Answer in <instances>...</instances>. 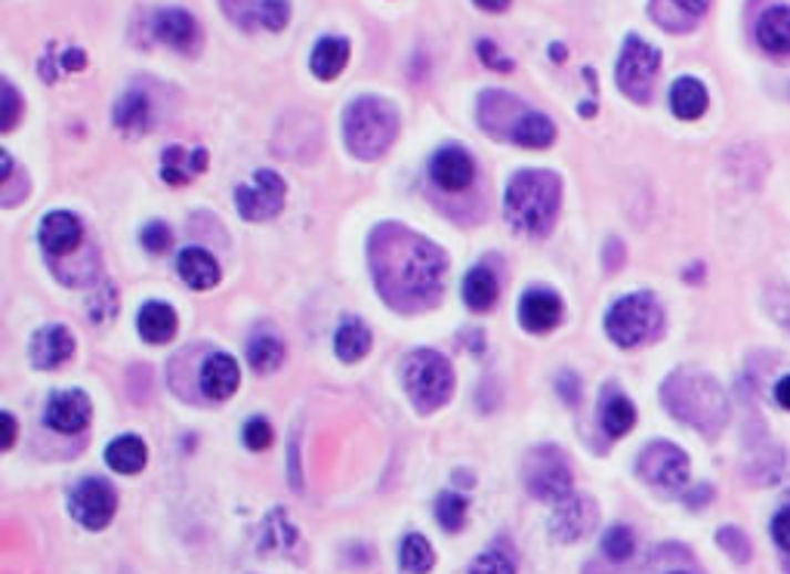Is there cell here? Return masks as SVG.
Wrapping results in <instances>:
<instances>
[{
	"label": "cell",
	"instance_id": "cell-24",
	"mask_svg": "<svg viewBox=\"0 0 790 574\" xmlns=\"http://www.w3.org/2000/svg\"><path fill=\"white\" fill-rule=\"evenodd\" d=\"M710 96H707V86L698 78H679L670 86V109L679 121H698L705 115Z\"/></svg>",
	"mask_w": 790,
	"mask_h": 574
},
{
	"label": "cell",
	"instance_id": "cell-30",
	"mask_svg": "<svg viewBox=\"0 0 790 574\" xmlns=\"http://www.w3.org/2000/svg\"><path fill=\"white\" fill-rule=\"evenodd\" d=\"M497 294H501L497 278L485 266H475L473 273L466 275V281H463V300L475 312H489L491 306L497 303Z\"/></svg>",
	"mask_w": 790,
	"mask_h": 574
},
{
	"label": "cell",
	"instance_id": "cell-13",
	"mask_svg": "<svg viewBox=\"0 0 790 574\" xmlns=\"http://www.w3.org/2000/svg\"><path fill=\"white\" fill-rule=\"evenodd\" d=\"M596 519H599L596 503L584 494H568L550 519V532L560 544H575L596 529Z\"/></svg>",
	"mask_w": 790,
	"mask_h": 574
},
{
	"label": "cell",
	"instance_id": "cell-1",
	"mask_svg": "<svg viewBox=\"0 0 790 574\" xmlns=\"http://www.w3.org/2000/svg\"><path fill=\"white\" fill-rule=\"evenodd\" d=\"M368 259L380 297L404 316L423 312L442 297L448 259L423 235L383 223L368 242Z\"/></svg>",
	"mask_w": 790,
	"mask_h": 574
},
{
	"label": "cell",
	"instance_id": "cell-8",
	"mask_svg": "<svg viewBox=\"0 0 790 574\" xmlns=\"http://www.w3.org/2000/svg\"><path fill=\"white\" fill-rule=\"evenodd\" d=\"M522 479H525L529 494L537 501H565L572 494V482H575L565 451L556 445L534 448L522 463Z\"/></svg>",
	"mask_w": 790,
	"mask_h": 574
},
{
	"label": "cell",
	"instance_id": "cell-44",
	"mask_svg": "<svg viewBox=\"0 0 790 574\" xmlns=\"http://www.w3.org/2000/svg\"><path fill=\"white\" fill-rule=\"evenodd\" d=\"M245 445L254 448V451H266V448L273 445V427L263 417L250 420L245 427Z\"/></svg>",
	"mask_w": 790,
	"mask_h": 574
},
{
	"label": "cell",
	"instance_id": "cell-49",
	"mask_svg": "<svg viewBox=\"0 0 790 574\" xmlns=\"http://www.w3.org/2000/svg\"><path fill=\"white\" fill-rule=\"evenodd\" d=\"M0 423H3V439H0V445L13 448V442H16V420H13V414H0Z\"/></svg>",
	"mask_w": 790,
	"mask_h": 574
},
{
	"label": "cell",
	"instance_id": "cell-12",
	"mask_svg": "<svg viewBox=\"0 0 790 574\" xmlns=\"http://www.w3.org/2000/svg\"><path fill=\"white\" fill-rule=\"evenodd\" d=\"M117 510V494L105 479H84L81 485H74L72 491V516L90 529V532H102Z\"/></svg>",
	"mask_w": 790,
	"mask_h": 574
},
{
	"label": "cell",
	"instance_id": "cell-17",
	"mask_svg": "<svg viewBox=\"0 0 790 574\" xmlns=\"http://www.w3.org/2000/svg\"><path fill=\"white\" fill-rule=\"evenodd\" d=\"M93 404L81 389H65L47 404V423L57 432H81L90 423Z\"/></svg>",
	"mask_w": 790,
	"mask_h": 574
},
{
	"label": "cell",
	"instance_id": "cell-40",
	"mask_svg": "<svg viewBox=\"0 0 790 574\" xmlns=\"http://www.w3.org/2000/svg\"><path fill=\"white\" fill-rule=\"evenodd\" d=\"M0 100H3V109H0V130L10 133V130L19 124V117H22V112H25V105H22V100H19V93H16V86L10 84V81L0 84Z\"/></svg>",
	"mask_w": 790,
	"mask_h": 574
},
{
	"label": "cell",
	"instance_id": "cell-4",
	"mask_svg": "<svg viewBox=\"0 0 790 574\" xmlns=\"http://www.w3.org/2000/svg\"><path fill=\"white\" fill-rule=\"evenodd\" d=\"M562 207V180L550 171H522L506 188L510 226L532 238H544L553 229Z\"/></svg>",
	"mask_w": 790,
	"mask_h": 574
},
{
	"label": "cell",
	"instance_id": "cell-35",
	"mask_svg": "<svg viewBox=\"0 0 790 574\" xmlns=\"http://www.w3.org/2000/svg\"><path fill=\"white\" fill-rule=\"evenodd\" d=\"M466 501L454 494V491H442L439 501H435V519L445 532H460L466 525Z\"/></svg>",
	"mask_w": 790,
	"mask_h": 574
},
{
	"label": "cell",
	"instance_id": "cell-45",
	"mask_svg": "<svg viewBox=\"0 0 790 574\" xmlns=\"http://www.w3.org/2000/svg\"><path fill=\"white\" fill-rule=\"evenodd\" d=\"M772 537H776V544L781 546V550H788L790 553V506L778 510V516L772 519Z\"/></svg>",
	"mask_w": 790,
	"mask_h": 574
},
{
	"label": "cell",
	"instance_id": "cell-50",
	"mask_svg": "<svg viewBox=\"0 0 790 574\" xmlns=\"http://www.w3.org/2000/svg\"><path fill=\"white\" fill-rule=\"evenodd\" d=\"M776 402L781 404L784 411H790V373L776 383Z\"/></svg>",
	"mask_w": 790,
	"mask_h": 574
},
{
	"label": "cell",
	"instance_id": "cell-25",
	"mask_svg": "<svg viewBox=\"0 0 790 574\" xmlns=\"http://www.w3.org/2000/svg\"><path fill=\"white\" fill-rule=\"evenodd\" d=\"M179 275H183V281H186L188 287H195V290H211V287H216V281H219V263H216L204 247H186L183 254H179Z\"/></svg>",
	"mask_w": 790,
	"mask_h": 574
},
{
	"label": "cell",
	"instance_id": "cell-52",
	"mask_svg": "<svg viewBox=\"0 0 790 574\" xmlns=\"http://www.w3.org/2000/svg\"><path fill=\"white\" fill-rule=\"evenodd\" d=\"M674 574H689V572H674Z\"/></svg>",
	"mask_w": 790,
	"mask_h": 574
},
{
	"label": "cell",
	"instance_id": "cell-48",
	"mask_svg": "<svg viewBox=\"0 0 790 574\" xmlns=\"http://www.w3.org/2000/svg\"><path fill=\"white\" fill-rule=\"evenodd\" d=\"M62 65L69 69V72H81L86 65V57H84V50H69L65 57H62Z\"/></svg>",
	"mask_w": 790,
	"mask_h": 574
},
{
	"label": "cell",
	"instance_id": "cell-3",
	"mask_svg": "<svg viewBox=\"0 0 790 574\" xmlns=\"http://www.w3.org/2000/svg\"><path fill=\"white\" fill-rule=\"evenodd\" d=\"M479 124L485 133L506 140V143L525 145V148H550L556 143L553 121L541 112L529 109L525 102L506 93V90H485L479 96Z\"/></svg>",
	"mask_w": 790,
	"mask_h": 574
},
{
	"label": "cell",
	"instance_id": "cell-47",
	"mask_svg": "<svg viewBox=\"0 0 790 574\" xmlns=\"http://www.w3.org/2000/svg\"><path fill=\"white\" fill-rule=\"evenodd\" d=\"M560 392L565 396V399H568V402L577 404V396H581V392H577V377H575V373H562V377H560Z\"/></svg>",
	"mask_w": 790,
	"mask_h": 574
},
{
	"label": "cell",
	"instance_id": "cell-31",
	"mask_svg": "<svg viewBox=\"0 0 790 574\" xmlns=\"http://www.w3.org/2000/svg\"><path fill=\"white\" fill-rule=\"evenodd\" d=\"M334 349H337V356L343 361H361L371 352V330L365 328L361 321H356V318H349V321H343L337 328Z\"/></svg>",
	"mask_w": 790,
	"mask_h": 574
},
{
	"label": "cell",
	"instance_id": "cell-34",
	"mask_svg": "<svg viewBox=\"0 0 790 574\" xmlns=\"http://www.w3.org/2000/svg\"><path fill=\"white\" fill-rule=\"evenodd\" d=\"M435 565V553L432 544L423 534H408L402 544V568L408 574H427Z\"/></svg>",
	"mask_w": 790,
	"mask_h": 574
},
{
	"label": "cell",
	"instance_id": "cell-5",
	"mask_svg": "<svg viewBox=\"0 0 790 574\" xmlns=\"http://www.w3.org/2000/svg\"><path fill=\"white\" fill-rule=\"evenodd\" d=\"M343 136L356 158L377 161L380 155H387L389 145L399 136L396 105L380 96H361L346 109Z\"/></svg>",
	"mask_w": 790,
	"mask_h": 574
},
{
	"label": "cell",
	"instance_id": "cell-7",
	"mask_svg": "<svg viewBox=\"0 0 790 574\" xmlns=\"http://www.w3.org/2000/svg\"><path fill=\"white\" fill-rule=\"evenodd\" d=\"M404 387L417 411H439L454 392V371L435 349H417L404 365Z\"/></svg>",
	"mask_w": 790,
	"mask_h": 574
},
{
	"label": "cell",
	"instance_id": "cell-11",
	"mask_svg": "<svg viewBox=\"0 0 790 574\" xmlns=\"http://www.w3.org/2000/svg\"><path fill=\"white\" fill-rule=\"evenodd\" d=\"M285 198H288V186L275 171H259L254 176V183H242L235 188L238 214L250 223H263V219H273L275 214H281Z\"/></svg>",
	"mask_w": 790,
	"mask_h": 574
},
{
	"label": "cell",
	"instance_id": "cell-28",
	"mask_svg": "<svg viewBox=\"0 0 790 574\" xmlns=\"http://www.w3.org/2000/svg\"><path fill=\"white\" fill-rule=\"evenodd\" d=\"M136 325H140L143 340H148V344H167L176 334V312L167 303H145Z\"/></svg>",
	"mask_w": 790,
	"mask_h": 574
},
{
	"label": "cell",
	"instance_id": "cell-41",
	"mask_svg": "<svg viewBox=\"0 0 790 574\" xmlns=\"http://www.w3.org/2000/svg\"><path fill=\"white\" fill-rule=\"evenodd\" d=\"M219 3L238 29L254 31L259 25V3L254 0H219Z\"/></svg>",
	"mask_w": 790,
	"mask_h": 574
},
{
	"label": "cell",
	"instance_id": "cell-26",
	"mask_svg": "<svg viewBox=\"0 0 790 574\" xmlns=\"http://www.w3.org/2000/svg\"><path fill=\"white\" fill-rule=\"evenodd\" d=\"M115 124L130 136H140L152 124V102L143 90H127L121 100L115 102Z\"/></svg>",
	"mask_w": 790,
	"mask_h": 574
},
{
	"label": "cell",
	"instance_id": "cell-23",
	"mask_svg": "<svg viewBox=\"0 0 790 574\" xmlns=\"http://www.w3.org/2000/svg\"><path fill=\"white\" fill-rule=\"evenodd\" d=\"M207 171V152L204 148H195V152H186L183 145H171L164 152V167H161V176L164 183L173 188L188 186L198 173Z\"/></svg>",
	"mask_w": 790,
	"mask_h": 574
},
{
	"label": "cell",
	"instance_id": "cell-37",
	"mask_svg": "<svg viewBox=\"0 0 790 574\" xmlns=\"http://www.w3.org/2000/svg\"><path fill=\"white\" fill-rule=\"evenodd\" d=\"M470 574H516V562L506 550L494 546V550H485L482 556H475Z\"/></svg>",
	"mask_w": 790,
	"mask_h": 574
},
{
	"label": "cell",
	"instance_id": "cell-9",
	"mask_svg": "<svg viewBox=\"0 0 790 574\" xmlns=\"http://www.w3.org/2000/svg\"><path fill=\"white\" fill-rule=\"evenodd\" d=\"M658 72H661V50L630 34L624 41L618 69H615V81H618L620 93L633 102H648L655 81H658Z\"/></svg>",
	"mask_w": 790,
	"mask_h": 574
},
{
	"label": "cell",
	"instance_id": "cell-39",
	"mask_svg": "<svg viewBox=\"0 0 790 574\" xmlns=\"http://www.w3.org/2000/svg\"><path fill=\"white\" fill-rule=\"evenodd\" d=\"M717 544L732 556L735 562H750V541L748 534L741 532V529H735V525H722L717 532Z\"/></svg>",
	"mask_w": 790,
	"mask_h": 574
},
{
	"label": "cell",
	"instance_id": "cell-15",
	"mask_svg": "<svg viewBox=\"0 0 790 574\" xmlns=\"http://www.w3.org/2000/svg\"><path fill=\"white\" fill-rule=\"evenodd\" d=\"M710 10V0H648V16L655 25H661L670 34H689L705 13Z\"/></svg>",
	"mask_w": 790,
	"mask_h": 574
},
{
	"label": "cell",
	"instance_id": "cell-20",
	"mask_svg": "<svg viewBox=\"0 0 790 574\" xmlns=\"http://www.w3.org/2000/svg\"><path fill=\"white\" fill-rule=\"evenodd\" d=\"M74 356V337L62 325H50L34 334L31 340V361L50 371V368H59L62 361H69Z\"/></svg>",
	"mask_w": 790,
	"mask_h": 574
},
{
	"label": "cell",
	"instance_id": "cell-43",
	"mask_svg": "<svg viewBox=\"0 0 790 574\" xmlns=\"http://www.w3.org/2000/svg\"><path fill=\"white\" fill-rule=\"evenodd\" d=\"M173 245L171 229L164 223H148L143 229V247L148 254H164Z\"/></svg>",
	"mask_w": 790,
	"mask_h": 574
},
{
	"label": "cell",
	"instance_id": "cell-10",
	"mask_svg": "<svg viewBox=\"0 0 790 574\" xmlns=\"http://www.w3.org/2000/svg\"><path fill=\"white\" fill-rule=\"evenodd\" d=\"M639 475L652 489L676 494L689 482V458L683 448L670 445V442H652L639 454Z\"/></svg>",
	"mask_w": 790,
	"mask_h": 574
},
{
	"label": "cell",
	"instance_id": "cell-33",
	"mask_svg": "<svg viewBox=\"0 0 790 574\" xmlns=\"http://www.w3.org/2000/svg\"><path fill=\"white\" fill-rule=\"evenodd\" d=\"M247 361H250V368L257 373L278 371L281 361H285V344H281V337H275V334H257V337L247 344Z\"/></svg>",
	"mask_w": 790,
	"mask_h": 574
},
{
	"label": "cell",
	"instance_id": "cell-22",
	"mask_svg": "<svg viewBox=\"0 0 790 574\" xmlns=\"http://www.w3.org/2000/svg\"><path fill=\"white\" fill-rule=\"evenodd\" d=\"M242 383V371L232 356H211L202 368V389L207 399L226 402L235 396V389Z\"/></svg>",
	"mask_w": 790,
	"mask_h": 574
},
{
	"label": "cell",
	"instance_id": "cell-21",
	"mask_svg": "<svg viewBox=\"0 0 790 574\" xmlns=\"http://www.w3.org/2000/svg\"><path fill=\"white\" fill-rule=\"evenodd\" d=\"M152 29H155L158 41H164L173 50H183V53H192L198 43V25L186 10H161L152 19Z\"/></svg>",
	"mask_w": 790,
	"mask_h": 574
},
{
	"label": "cell",
	"instance_id": "cell-27",
	"mask_svg": "<svg viewBox=\"0 0 790 574\" xmlns=\"http://www.w3.org/2000/svg\"><path fill=\"white\" fill-rule=\"evenodd\" d=\"M105 460H109V467L115 473L136 475L145 467V460H148V448H145L140 435H121V439H115L112 445L105 448Z\"/></svg>",
	"mask_w": 790,
	"mask_h": 574
},
{
	"label": "cell",
	"instance_id": "cell-42",
	"mask_svg": "<svg viewBox=\"0 0 790 574\" xmlns=\"http://www.w3.org/2000/svg\"><path fill=\"white\" fill-rule=\"evenodd\" d=\"M290 22V0H259V25L281 31Z\"/></svg>",
	"mask_w": 790,
	"mask_h": 574
},
{
	"label": "cell",
	"instance_id": "cell-32",
	"mask_svg": "<svg viewBox=\"0 0 790 574\" xmlns=\"http://www.w3.org/2000/svg\"><path fill=\"white\" fill-rule=\"evenodd\" d=\"M633 427H636V408H633L627 396H620V392L612 389L603 402V430L608 432L612 439H620V435H627Z\"/></svg>",
	"mask_w": 790,
	"mask_h": 574
},
{
	"label": "cell",
	"instance_id": "cell-46",
	"mask_svg": "<svg viewBox=\"0 0 790 574\" xmlns=\"http://www.w3.org/2000/svg\"><path fill=\"white\" fill-rule=\"evenodd\" d=\"M479 57L489 62V69H497V72H510V69H513V62L503 59L501 53H497V47H491V41L479 43Z\"/></svg>",
	"mask_w": 790,
	"mask_h": 574
},
{
	"label": "cell",
	"instance_id": "cell-51",
	"mask_svg": "<svg viewBox=\"0 0 790 574\" xmlns=\"http://www.w3.org/2000/svg\"><path fill=\"white\" fill-rule=\"evenodd\" d=\"M510 3L513 0H475V7L485 10V13H503V10H510Z\"/></svg>",
	"mask_w": 790,
	"mask_h": 574
},
{
	"label": "cell",
	"instance_id": "cell-2",
	"mask_svg": "<svg viewBox=\"0 0 790 574\" xmlns=\"http://www.w3.org/2000/svg\"><path fill=\"white\" fill-rule=\"evenodd\" d=\"M661 399L667 411L705 435H717L729 423V396L714 373L679 368L664 380Z\"/></svg>",
	"mask_w": 790,
	"mask_h": 574
},
{
	"label": "cell",
	"instance_id": "cell-14",
	"mask_svg": "<svg viewBox=\"0 0 790 574\" xmlns=\"http://www.w3.org/2000/svg\"><path fill=\"white\" fill-rule=\"evenodd\" d=\"M38 238H41V247L50 257H69L84 245V226L69 211H53L41 219Z\"/></svg>",
	"mask_w": 790,
	"mask_h": 574
},
{
	"label": "cell",
	"instance_id": "cell-29",
	"mask_svg": "<svg viewBox=\"0 0 790 574\" xmlns=\"http://www.w3.org/2000/svg\"><path fill=\"white\" fill-rule=\"evenodd\" d=\"M346 62H349V43L343 38H325L312 50V74L321 81H334L346 69Z\"/></svg>",
	"mask_w": 790,
	"mask_h": 574
},
{
	"label": "cell",
	"instance_id": "cell-18",
	"mask_svg": "<svg viewBox=\"0 0 790 574\" xmlns=\"http://www.w3.org/2000/svg\"><path fill=\"white\" fill-rule=\"evenodd\" d=\"M757 43L762 53H769L772 59H790V7L778 3L762 10L757 19Z\"/></svg>",
	"mask_w": 790,
	"mask_h": 574
},
{
	"label": "cell",
	"instance_id": "cell-19",
	"mask_svg": "<svg viewBox=\"0 0 790 574\" xmlns=\"http://www.w3.org/2000/svg\"><path fill=\"white\" fill-rule=\"evenodd\" d=\"M522 328L532 334H550L562 321V300L553 290H529L519 306Z\"/></svg>",
	"mask_w": 790,
	"mask_h": 574
},
{
	"label": "cell",
	"instance_id": "cell-6",
	"mask_svg": "<svg viewBox=\"0 0 790 574\" xmlns=\"http://www.w3.org/2000/svg\"><path fill=\"white\" fill-rule=\"evenodd\" d=\"M605 330L624 349L652 344V340H658V334L664 330L661 303L655 300L652 294H646V290L643 294H630V297H624V300H618L608 309Z\"/></svg>",
	"mask_w": 790,
	"mask_h": 574
},
{
	"label": "cell",
	"instance_id": "cell-16",
	"mask_svg": "<svg viewBox=\"0 0 790 574\" xmlns=\"http://www.w3.org/2000/svg\"><path fill=\"white\" fill-rule=\"evenodd\" d=\"M430 176L432 183L439 188H445V192H463V188H470V183H473L475 164L463 148L448 145V148H442V152L432 158Z\"/></svg>",
	"mask_w": 790,
	"mask_h": 574
},
{
	"label": "cell",
	"instance_id": "cell-36",
	"mask_svg": "<svg viewBox=\"0 0 790 574\" xmlns=\"http://www.w3.org/2000/svg\"><path fill=\"white\" fill-rule=\"evenodd\" d=\"M603 553L612 562H627L636 553V534L627 525H612L603 534Z\"/></svg>",
	"mask_w": 790,
	"mask_h": 574
},
{
	"label": "cell",
	"instance_id": "cell-38",
	"mask_svg": "<svg viewBox=\"0 0 790 574\" xmlns=\"http://www.w3.org/2000/svg\"><path fill=\"white\" fill-rule=\"evenodd\" d=\"M117 312V290L112 285H100V290L90 297V321L93 325H105L112 321Z\"/></svg>",
	"mask_w": 790,
	"mask_h": 574
}]
</instances>
